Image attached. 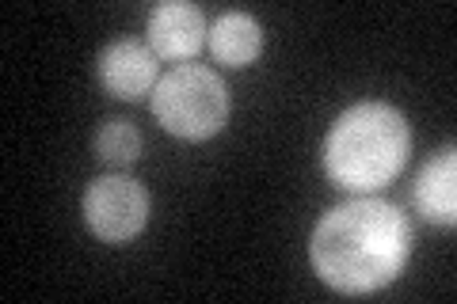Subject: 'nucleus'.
I'll use <instances>...</instances> for the list:
<instances>
[{
    "label": "nucleus",
    "mask_w": 457,
    "mask_h": 304,
    "mask_svg": "<svg viewBox=\"0 0 457 304\" xmlns=\"http://www.w3.org/2000/svg\"><path fill=\"white\" fill-rule=\"evenodd\" d=\"M408 255L411 228L404 213L381 198H354L328 210L309 240V259L320 282L351 297L389 285L404 270Z\"/></svg>",
    "instance_id": "f257e3e1"
},
{
    "label": "nucleus",
    "mask_w": 457,
    "mask_h": 304,
    "mask_svg": "<svg viewBox=\"0 0 457 304\" xmlns=\"http://www.w3.org/2000/svg\"><path fill=\"white\" fill-rule=\"evenodd\" d=\"M411 152V129L404 114L389 103L366 99L343 111L324 137V176L332 186L351 194H366L393 183Z\"/></svg>",
    "instance_id": "f03ea898"
},
{
    "label": "nucleus",
    "mask_w": 457,
    "mask_h": 304,
    "mask_svg": "<svg viewBox=\"0 0 457 304\" xmlns=\"http://www.w3.org/2000/svg\"><path fill=\"white\" fill-rule=\"evenodd\" d=\"M153 114L168 134L206 141L228 122V88L206 65H179L153 88Z\"/></svg>",
    "instance_id": "7ed1b4c3"
},
{
    "label": "nucleus",
    "mask_w": 457,
    "mask_h": 304,
    "mask_svg": "<svg viewBox=\"0 0 457 304\" xmlns=\"http://www.w3.org/2000/svg\"><path fill=\"white\" fill-rule=\"evenodd\" d=\"M80 210L99 240L126 243L149 221V191L130 176H99L84 191Z\"/></svg>",
    "instance_id": "20e7f679"
},
{
    "label": "nucleus",
    "mask_w": 457,
    "mask_h": 304,
    "mask_svg": "<svg viewBox=\"0 0 457 304\" xmlns=\"http://www.w3.org/2000/svg\"><path fill=\"white\" fill-rule=\"evenodd\" d=\"M156 80V53L153 46L137 38H114L111 46H104L99 53V84L114 95V99H141L153 95Z\"/></svg>",
    "instance_id": "39448f33"
},
{
    "label": "nucleus",
    "mask_w": 457,
    "mask_h": 304,
    "mask_svg": "<svg viewBox=\"0 0 457 304\" xmlns=\"http://www.w3.org/2000/svg\"><path fill=\"white\" fill-rule=\"evenodd\" d=\"M149 46L156 57H168V62H191V57L203 50V42L210 35L206 16L195 4H183V0H168V4H156L149 12Z\"/></svg>",
    "instance_id": "423d86ee"
},
{
    "label": "nucleus",
    "mask_w": 457,
    "mask_h": 304,
    "mask_svg": "<svg viewBox=\"0 0 457 304\" xmlns=\"http://www.w3.org/2000/svg\"><path fill=\"white\" fill-rule=\"evenodd\" d=\"M411 201L416 213H423V221L431 225H453L457 221V156L453 149L435 152L431 160L420 168L416 186H411Z\"/></svg>",
    "instance_id": "0eeeda50"
},
{
    "label": "nucleus",
    "mask_w": 457,
    "mask_h": 304,
    "mask_svg": "<svg viewBox=\"0 0 457 304\" xmlns=\"http://www.w3.org/2000/svg\"><path fill=\"white\" fill-rule=\"evenodd\" d=\"M206 42H210V53L218 57L221 65L245 69V65H252L255 57H260L263 31H260V23H255L248 12H225V16H218V23L210 27Z\"/></svg>",
    "instance_id": "6e6552de"
},
{
    "label": "nucleus",
    "mask_w": 457,
    "mask_h": 304,
    "mask_svg": "<svg viewBox=\"0 0 457 304\" xmlns=\"http://www.w3.org/2000/svg\"><path fill=\"white\" fill-rule=\"evenodd\" d=\"M96 156L104 164H134L141 156V129L126 119H107L96 134Z\"/></svg>",
    "instance_id": "1a4fd4ad"
}]
</instances>
